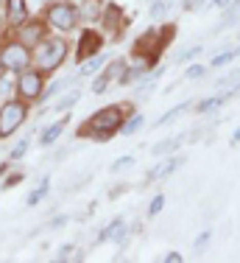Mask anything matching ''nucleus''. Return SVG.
<instances>
[{"instance_id": "obj_2", "label": "nucleus", "mask_w": 240, "mask_h": 263, "mask_svg": "<svg viewBox=\"0 0 240 263\" xmlns=\"http://www.w3.org/2000/svg\"><path fill=\"white\" fill-rule=\"evenodd\" d=\"M78 20V11H75L73 3H53L48 9V23L59 31H70Z\"/></svg>"}, {"instance_id": "obj_7", "label": "nucleus", "mask_w": 240, "mask_h": 263, "mask_svg": "<svg viewBox=\"0 0 240 263\" xmlns=\"http://www.w3.org/2000/svg\"><path fill=\"white\" fill-rule=\"evenodd\" d=\"M6 17H9V26H23L25 17H28L25 0H9V6H6Z\"/></svg>"}, {"instance_id": "obj_25", "label": "nucleus", "mask_w": 240, "mask_h": 263, "mask_svg": "<svg viewBox=\"0 0 240 263\" xmlns=\"http://www.w3.org/2000/svg\"><path fill=\"white\" fill-rule=\"evenodd\" d=\"M162 204H165V196H156L154 202H151V210L148 213H151V216H156V213L162 210Z\"/></svg>"}, {"instance_id": "obj_3", "label": "nucleus", "mask_w": 240, "mask_h": 263, "mask_svg": "<svg viewBox=\"0 0 240 263\" xmlns=\"http://www.w3.org/2000/svg\"><path fill=\"white\" fill-rule=\"evenodd\" d=\"M92 129H95V135L101 140H106V137H112V132L120 129V109L117 106H106V109H101L95 118H92Z\"/></svg>"}, {"instance_id": "obj_17", "label": "nucleus", "mask_w": 240, "mask_h": 263, "mask_svg": "<svg viewBox=\"0 0 240 263\" xmlns=\"http://www.w3.org/2000/svg\"><path fill=\"white\" fill-rule=\"evenodd\" d=\"M78 98H81V92L75 90V92H70V96H65V98H62V101L56 104V109H67V106H73L75 101H78Z\"/></svg>"}, {"instance_id": "obj_12", "label": "nucleus", "mask_w": 240, "mask_h": 263, "mask_svg": "<svg viewBox=\"0 0 240 263\" xmlns=\"http://www.w3.org/2000/svg\"><path fill=\"white\" fill-rule=\"evenodd\" d=\"M185 109H187V104H179V106H173V109H170V112H165V115H162L159 121L154 123V126H165V123H170V121H173L176 115H182V112H185Z\"/></svg>"}, {"instance_id": "obj_6", "label": "nucleus", "mask_w": 240, "mask_h": 263, "mask_svg": "<svg viewBox=\"0 0 240 263\" xmlns=\"http://www.w3.org/2000/svg\"><path fill=\"white\" fill-rule=\"evenodd\" d=\"M42 92V76L36 70H25L20 76V96L23 98H36Z\"/></svg>"}, {"instance_id": "obj_18", "label": "nucleus", "mask_w": 240, "mask_h": 263, "mask_svg": "<svg viewBox=\"0 0 240 263\" xmlns=\"http://www.w3.org/2000/svg\"><path fill=\"white\" fill-rule=\"evenodd\" d=\"M237 20H240V3H237V6H235V9H232V11H229V14H226V17H224V23H221V28H226V26H232V23H237Z\"/></svg>"}, {"instance_id": "obj_22", "label": "nucleus", "mask_w": 240, "mask_h": 263, "mask_svg": "<svg viewBox=\"0 0 240 263\" xmlns=\"http://www.w3.org/2000/svg\"><path fill=\"white\" fill-rule=\"evenodd\" d=\"M45 191H48V182H42V187H39V191H36V193H31V196H28V204H36L42 196H45Z\"/></svg>"}, {"instance_id": "obj_31", "label": "nucleus", "mask_w": 240, "mask_h": 263, "mask_svg": "<svg viewBox=\"0 0 240 263\" xmlns=\"http://www.w3.org/2000/svg\"><path fill=\"white\" fill-rule=\"evenodd\" d=\"M207 238H210V233H204V235H201V238H198V241H195V247H198V249H201V247H204V243H207Z\"/></svg>"}, {"instance_id": "obj_29", "label": "nucleus", "mask_w": 240, "mask_h": 263, "mask_svg": "<svg viewBox=\"0 0 240 263\" xmlns=\"http://www.w3.org/2000/svg\"><path fill=\"white\" fill-rule=\"evenodd\" d=\"M28 148V140H23V143H17V148L11 152V157H23V152Z\"/></svg>"}, {"instance_id": "obj_11", "label": "nucleus", "mask_w": 240, "mask_h": 263, "mask_svg": "<svg viewBox=\"0 0 240 263\" xmlns=\"http://www.w3.org/2000/svg\"><path fill=\"white\" fill-rule=\"evenodd\" d=\"M62 129H65V121H59V123H53V126H48L45 135H42V146H50V143H53L56 137L62 135Z\"/></svg>"}, {"instance_id": "obj_26", "label": "nucleus", "mask_w": 240, "mask_h": 263, "mask_svg": "<svg viewBox=\"0 0 240 263\" xmlns=\"http://www.w3.org/2000/svg\"><path fill=\"white\" fill-rule=\"evenodd\" d=\"M131 162H134L131 157H120V160H115V165H112V171H120V168H129Z\"/></svg>"}, {"instance_id": "obj_32", "label": "nucleus", "mask_w": 240, "mask_h": 263, "mask_svg": "<svg viewBox=\"0 0 240 263\" xmlns=\"http://www.w3.org/2000/svg\"><path fill=\"white\" fill-rule=\"evenodd\" d=\"M226 3H229V0H215V6H226Z\"/></svg>"}, {"instance_id": "obj_24", "label": "nucleus", "mask_w": 240, "mask_h": 263, "mask_svg": "<svg viewBox=\"0 0 240 263\" xmlns=\"http://www.w3.org/2000/svg\"><path fill=\"white\" fill-rule=\"evenodd\" d=\"M70 81H73V79H65V81H56V84H53V87H50V90H48V96H50V98H53V96H56V92H59V90H65V87H67V84H70Z\"/></svg>"}, {"instance_id": "obj_21", "label": "nucleus", "mask_w": 240, "mask_h": 263, "mask_svg": "<svg viewBox=\"0 0 240 263\" xmlns=\"http://www.w3.org/2000/svg\"><path fill=\"white\" fill-rule=\"evenodd\" d=\"M140 123H143V115H134V118H131V121L123 126V135H131V132H137V126H140Z\"/></svg>"}, {"instance_id": "obj_30", "label": "nucleus", "mask_w": 240, "mask_h": 263, "mask_svg": "<svg viewBox=\"0 0 240 263\" xmlns=\"http://www.w3.org/2000/svg\"><path fill=\"white\" fill-rule=\"evenodd\" d=\"M165 260L168 263H182V255L179 252H170V255H165Z\"/></svg>"}, {"instance_id": "obj_1", "label": "nucleus", "mask_w": 240, "mask_h": 263, "mask_svg": "<svg viewBox=\"0 0 240 263\" xmlns=\"http://www.w3.org/2000/svg\"><path fill=\"white\" fill-rule=\"evenodd\" d=\"M65 53H67V45L62 40H45L39 48H36L34 59H36V65H39L42 70H53V67L62 65Z\"/></svg>"}, {"instance_id": "obj_27", "label": "nucleus", "mask_w": 240, "mask_h": 263, "mask_svg": "<svg viewBox=\"0 0 240 263\" xmlns=\"http://www.w3.org/2000/svg\"><path fill=\"white\" fill-rule=\"evenodd\" d=\"M201 76H204V67H198V65L187 67V79H201Z\"/></svg>"}, {"instance_id": "obj_9", "label": "nucleus", "mask_w": 240, "mask_h": 263, "mask_svg": "<svg viewBox=\"0 0 240 263\" xmlns=\"http://www.w3.org/2000/svg\"><path fill=\"white\" fill-rule=\"evenodd\" d=\"M90 48H101V40H98V34H92V31H87L84 34V40H81V45H78V56L84 59V56H90Z\"/></svg>"}, {"instance_id": "obj_16", "label": "nucleus", "mask_w": 240, "mask_h": 263, "mask_svg": "<svg viewBox=\"0 0 240 263\" xmlns=\"http://www.w3.org/2000/svg\"><path fill=\"white\" fill-rule=\"evenodd\" d=\"M39 31H42V28L34 23V26H28V28L23 31V40H25V42H36V40H39Z\"/></svg>"}, {"instance_id": "obj_33", "label": "nucleus", "mask_w": 240, "mask_h": 263, "mask_svg": "<svg viewBox=\"0 0 240 263\" xmlns=\"http://www.w3.org/2000/svg\"><path fill=\"white\" fill-rule=\"evenodd\" d=\"M235 53H237V56H240V48H237V51H235Z\"/></svg>"}, {"instance_id": "obj_20", "label": "nucleus", "mask_w": 240, "mask_h": 263, "mask_svg": "<svg viewBox=\"0 0 240 263\" xmlns=\"http://www.w3.org/2000/svg\"><path fill=\"white\" fill-rule=\"evenodd\" d=\"M168 6H170V0H156L154 9H151V14H154V17H162V14L168 11Z\"/></svg>"}, {"instance_id": "obj_19", "label": "nucleus", "mask_w": 240, "mask_h": 263, "mask_svg": "<svg viewBox=\"0 0 240 263\" xmlns=\"http://www.w3.org/2000/svg\"><path fill=\"white\" fill-rule=\"evenodd\" d=\"M235 51H226V53H221V56H215V59H212V67H221V65H226V62H232L235 59Z\"/></svg>"}, {"instance_id": "obj_13", "label": "nucleus", "mask_w": 240, "mask_h": 263, "mask_svg": "<svg viewBox=\"0 0 240 263\" xmlns=\"http://www.w3.org/2000/svg\"><path fill=\"white\" fill-rule=\"evenodd\" d=\"M101 65H104V56H95V59H90L84 67H81V70H78V76H90V73H95Z\"/></svg>"}, {"instance_id": "obj_15", "label": "nucleus", "mask_w": 240, "mask_h": 263, "mask_svg": "<svg viewBox=\"0 0 240 263\" xmlns=\"http://www.w3.org/2000/svg\"><path fill=\"white\" fill-rule=\"evenodd\" d=\"M179 146V137H173V140H165V143H159V146H154V154L159 157V154H165V152H170V148H176Z\"/></svg>"}, {"instance_id": "obj_5", "label": "nucleus", "mask_w": 240, "mask_h": 263, "mask_svg": "<svg viewBox=\"0 0 240 263\" xmlns=\"http://www.w3.org/2000/svg\"><path fill=\"white\" fill-rule=\"evenodd\" d=\"M23 121H25V106L20 101H9L3 106V112H0V135L9 137Z\"/></svg>"}, {"instance_id": "obj_28", "label": "nucleus", "mask_w": 240, "mask_h": 263, "mask_svg": "<svg viewBox=\"0 0 240 263\" xmlns=\"http://www.w3.org/2000/svg\"><path fill=\"white\" fill-rule=\"evenodd\" d=\"M201 53V48H190V51H185L179 56V62H187V59H193V56H198Z\"/></svg>"}, {"instance_id": "obj_23", "label": "nucleus", "mask_w": 240, "mask_h": 263, "mask_svg": "<svg viewBox=\"0 0 240 263\" xmlns=\"http://www.w3.org/2000/svg\"><path fill=\"white\" fill-rule=\"evenodd\" d=\"M221 104H224V98H212V101H204L198 109H201V112H210V109H215V106H221Z\"/></svg>"}, {"instance_id": "obj_14", "label": "nucleus", "mask_w": 240, "mask_h": 263, "mask_svg": "<svg viewBox=\"0 0 240 263\" xmlns=\"http://www.w3.org/2000/svg\"><path fill=\"white\" fill-rule=\"evenodd\" d=\"M176 168H179V160H170V162H165V165L162 168H156L154 174H151V177H168V174H173Z\"/></svg>"}, {"instance_id": "obj_4", "label": "nucleus", "mask_w": 240, "mask_h": 263, "mask_svg": "<svg viewBox=\"0 0 240 263\" xmlns=\"http://www.w3.org/2000/svg\"><path fill=\"white\" fill-rule=\"evenodd\" d=\"M28 62H31V53L25 45H20V42H11V45L0 48V65L9 67V70H23Z\"/></svg>"}, {"instance_id": "obj_10", "label": "nucleus", "mask_w": 240, "mask_h": 263, "mask_svg": "<svg viewBox=\"0 0 240 263\" xmlns=\"http://www.w3.org/2000/svg\"><path fill=\"white\" fill-rule=\"evenodd\" d=\"M123 233H126V224H123V221H115L112 227L104 230V235H98V243H104V241H117V238H123Z\"/></svg>"}, {"instance_id": "obj_8", "label": "nucleus", "mask_w": 240, "mask_h": 263, "mask_svg": "<svg viewBox=\"0 0 240 263\" xmlns=\"http://www.w3.org/2000/svg\"><path fill=\"white\" fill-rule=\"evenodd\" d=\"M117 73H123V62H112V65L106 67V73L101 76V81H95V84H92V90H95V92H104L106 84H109V81L115 79Z\"/></svg>"}]
</instances>
